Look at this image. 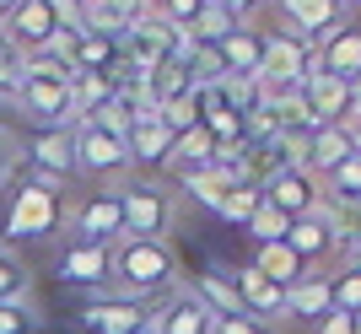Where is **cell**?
Instances as JSON below:
<instances>
[{"instance_id": "6da1fadb", "label": "cell", "mask_w": 361, "mask_h": 334, "mask_svg": "<svg viewBox=\"0 0 361 334\" xmlns=\"http://www.w3.org/2000/svg\"><path fill=\"white\" fill-rule=\"evenodd\" d=\"M114 280L124 286L130 302L173 286V248L162 237H114Z\"/></svg>"}, {"instance_id": "7a4b0ae2", "label": "cell", "mask_w": 361, "mask_h": 334, "mask_svg": "<svg viewBox=\"0 0 361 334\" xmlns=\"http://www.w3.org/2000/svg\"><path fill=\"white\" fill-rule=\"evenodd\" d=\"M16 108L27 119L49 124V130H65L75 119V103H71V81L60 76H22V92H16Z\"/></svg>"}, {"instance_id": "3957f363", "label": "cell", "mask_w": 361, "mask_h": 334, "mask_svg": "<svg viewBox=\"0 0 361 334\" xmlns=\"http://www.w3.org/2000/svg\"><path fill=\"white\" fill-rule=\"evenodd\" d=\"M54 227H60V199L44 194V189H32V183H22L16 199H11V211H6V237L38 243V237H49Z\"/></svg>"}, {"instance_id": "277c9868", "label": "cell", "mask_w": 361, "mask_h": 334, "mask_svg": "<svg viewBox=\"0 0 361 334\" xmlns=\"http://www.w3.org/2000/svg\"><path fill=\"white\" fill-rule=\"evenodd\" d=\"M60 280L87 286V291L103 297L108 280H114V243H71L60 254Z\"/></svg>"}, {"instance_id": "5b68a950", "label": "cell", "mask_w": 361, "mask_h": 334, "mask_svg": "<svg viewBox=\"0 0 361 334\" xmlns=\"http://www.w3.org/2000/svg\"><path fill=\"white\" fill-rule=\"evenodd\" d=\"M75 323L87 334H135V329H146V307L130 302V297H92Z\"/></svg>"}, {"instance_id": "8992f818", "label": "cell", "mask_w": 361, "mask_h": 334, "mask_svg": "<svg viewBox=\"0 0 361 334\" xmlns=\"http://www.w3.org/2000/svg\"><path fill=\"white\" fill-rule=\"evenodd\" d=\"M307 70H313V54H307L302 38H264V65H259V76H270L275 87L297 92L302 81H307Z\"/></svg>"}, {"instance_id": "52a82bcc", "label": "cell", "mask_w": 361, "mask_h": 334, "mask_svg": "<svg viewBox=\"0 0 361 334\" xmlns=\"http://www.w3.org/2000/svg\"><path fill=\"white\" fill-rule=\"evenodd\" d=\"M302 103H307V113L318 119V130H324V124H345V113H350V81L324 76V70H307V81H302Z\"/></svg>"}, {"instance_id": "ba28073f", "label": "cell", "mask_w": 361, "mask_h": 334, "mask_svg": "<svg viewBox=\"0 0 361 334\" xmlns=\"http://www.w3.org/2000/svg\"><path fill=\"white\" fill-rule=\"evenodd\" d=\"M0 27H6V44H22V49H44L49 32L60 27L54 16H49L44 0H16L11 11L0 16Z\"/></svg>"}, {"instance_id": "9c48e42d", "label": "cell", "mask_w": 361, "mask_h": 334, "mask_svg": "<svg viewBox=\"0 0 361 334\" xmlns=\"http://www.w3.org/2000/svg\"><path fill=\"white\" fill-rule=\"evenodd\" d=\"M119 216H124L119 237H162V227H167V205H162V194H151V189H124Z\"/></svg>"}, {"instance_id": "30bf717a", "label": "cell", "mask_w": 361, "mask_h": 334, "mask_svg": "<svg viewBox=\"0 0 361 334\" xmlns=\"http://www.w3.org/2000/svg\"><path fill=\"white\" fill-rule=\"evenodd\" d=\"M313 70L340 76V81H356L361 76V27H334L329 38H324V49L313 54Z\"/></svg>"}, {"instance_id": "8fae6325", "label": "cell", "mask_w": 361, "mask_h": 334, "mask_svg": "<svg viewBox=\"0 0 361 334\" xmlns=\"http://www.w3.org/2000/svg\"><path fill=\"white\" fill-rule=\"evenodd\" d=\"M71 140H75V167H87V173H119L130 162V146L103 135V130H92V124H81Z\"/></svg>"}, {"instance_id": "7c38bea8", "label": "cell", "mask_w": 361, "mask_h": 334, "mask_svg": "<svg viewBox=\"0 0 361 334\" xmlns=\"http://www.w3.org/2000/svg\"><path fill=\"white\" fill-rule=\"evenodd\" d=\"M264 199H270L281 216H291V221L318 211V189H313V178H307L302 167H286L281 178H270V183H264Z\"/></svg>"}, {"instance_id": "4fadbf2b", "label": "cell", "mask_w": 361, "mask_h": 334, "mask_svg": "<svg viewBox=\"0 0 361 334\" xmlns=\"http://www.w3.org/2000/svg\"><path fill=\"white\" fill-rule=\"evenodd\" d=\"M146 329L151 334H211L216 318L195 297H178V302H167V307H146Z\"/></svg>"}, {"instance_id": "5bb4252c", "label": "cell", "mask_w": 361, "mask_h": 334, "mask_svg": "<svg viewBox=\"0 0 361 334\" xmlns=\"http://www.w3.org/2000/svg\"><path fill=\"white\" fill-rule=\"evenodd\" d=\"M124 232V216H119V194H92L75 216V243H114Z\"/></svg>"}, {"instance_id": "9a60e30c", "label": "cell", "mask_w": 361, "mask_h": 334, "mask_svg": "<svg viewBox=\"0 0 361 334\" xmlns=\"http://www.w3.org/2000/svg\"><path fill=\"white\" fill-rule=\"evenodd\" d=\"M232 286H238L243 313H248V318H259V323H264V318H275V313H281V302H286V291L275 286V280H264V275H259L254 264L232 275Z\"/></svg>"}, {"instance_id": "2e32d148", "label": "cell", "mask_w": 361, "mask_h": 334, "mask_svg": "<svg viewBox=\"0 0 361 334\" xmlns=\"http://www.w3.org/2000/svg\"><path fill=\"white\" fill-rule=\"evenodd\" d=\"M216 49H221L226 76H259V65H264V38L254 27H232Z\"/></svg>"}, {"instance_id": "e0dca14e", "label": "cell", "mask_w": 361, "mask_h": 334, "mask_svg": "<svg viewBox=\"0 0 361 334\" xmlns=\"http://www.w3.org/2000/svg\"><path fill=\"white\" fill-rule=\"evenodd\" d=\"M281 11L291 16L302 38H329L340 27V0H281Z\"/></svg>"}, {"instance_id": "ac0fdd59", "label": "cell", "mask_w": 361, "mask_h": 334, "mask_svg": "<svg viewBox=\"0 0 361 334\" xmlns=\"http://www.w3.org/2000/svg\"><path fill=\"white\" fill-rule=\"evenodd\" d=\"M281 313H286V318H302V323H318L329 313V280H324V275H302L297 286H286Z\"/></svg>"}, {"instance_id": "d6986e66", "label": "cell", "mask_w": 361, "mask_h": 334, "mask_svg": "<svg viewBox=\"0 0 361 334\" xmlns=\"http://www.w3.org/2000/svg\"><path fill=\"white\" fill-rule=\"evenodd\" d=\"M211 318H243V302H238V286H232V275H216V270H205V275H195V291H189Z\"/></svg>"}, {"instance_id": "ffe728a7", "label": "cell", "mask_w": 361, "mask_h": 334, "mask_svg": "<svg viewBox=\"0 0 361 334\" xmlns=\"http://www.w3.org/2000/svg\"><path fill=\"white\" fill-rule=\"evenodd\" d=\"M32 167H38V173H54V178H71V173H75L71 130H44V135L32 140Z\"/></svg>"}, {"instance_id": "44dd1931", "label": "cell", "mask_w": 361, "mask_h": 334, "mask_svg": "<svg viewBox=\"0 0 361 334\" xmlns=\"http://www.w3.org/2000/svg\"><path fill=\"white\" fill-rule=\"evenodd\" d=\"M286 248L302 259V264H313V259H324L334 248V232L324 227V216H318V211L313 216H297V221L286 227Z\"/></svg>"}, {"instance_id": "7402d4cb", "label": "cell", "mask_w": 361, "mask_h": 334, "mask_svg": "<svg viewBox=\"0 0 361 334\" xmlns=\"http://www.w3.org/2000/svg\"><path fill=\"white\" fill-rule=\"evenodd\" d=\"M345 156H350L345 124H324V130H313V140H307V173H324V178H329Z\"/></svg>"}, {"instance_id": "603a6c76", "label": "cell", "mask_w": 361, "mask_h": 334, "mask_svg": "<svg viewBox=\"0 0 361 334\" xmlns=\"http://www.w3.org/2000/svg\"><path fill=\"white\" fill-rule=\"evenodd\" d=\"M211 156H216V135L205 130V124H189L183 135H173L167 162L178 167V173H200V167H211Z\"/></svg>"}, {"instance_id": "cb8c5ba5", "label": "cell", "mask_w": 361, "mask_h": 334, "mask_svg": "<svg viewBox=\"0 0 361 334\" xmlns=\"http://www.w3.org/2000/svg\"><path fill=\"white\" fill-rule=\"evenodd\" d=\"M254 270L264 275V280H275V286L286 291V286H297L302 275H307V264H302V259L291 254L286 243H259V254H254Z\"/></svg>"}, {"instance_id": "d4e9b609", "label": "cell", "mask_w": 361, "mask_h": 334, "mask_svg": "<svg viewBox=\"0 0 361 334\" xmlns=\"http://www.w3.org/2000/svg\"><path fill=\"white\" fill-rule=\"evenodd\" d=\"M130 156L135 162H167V151H173V135L162 130V119H135V130H130Z\"/></svg>"}, {"instance_id": "484cf974", "label": "cell", "mask_w": 361, "mask_h": 334, "mask_svg": "<svg viewBox=\"0 0 361 334\" xmlns=\"http://www.w3.org/2000/svg\"><path fill=\"white\" fill-rule=\"evenodd\" d=\"M183 189H189L200 205H211V211H216V205L238 189V178H232L226 167H200V173H183Z\"/></svg>"}, {"instance_id": "4316f807", "label": "cell", "mask_w": 361, "mask_h": 334, "mask_svg": "<svg viewBox=\"0 0 361 334\" xmlns=\"http://www.w3.org/2000/svg\"><path fill=\"white\" fill-rule=\"evenodd\" d=\"M232 27H238V16H226L216 0H205V6H200V16H195L183 32H189V44H221Z\"/></svg>"}, {"instance_id": "83f0119b", "label": "cell", "mask_w": 361, "mask_h": 334, "mask_svg": "<svg viewBox=\"0 0 361 334\" xmlns=\"http://www.w3.org/2000/svg\"><path fill=\"white\" fill-rule=\"evenodd\" d=\"M324 199H334V205H361V151H350L345 162L329 173V189H324Z\"/></svg>"}, {"instance_id": "f1b7e54d", "label": "cell", "mask_w": 361, "mask_h": 334, "mask_svg": "<svg viewBox=\"0 0 361 334\" xmlns=\"http://www.w3.org/2000/svg\"><path fill=\"white\" fill-rule=\"evenodd\" d=\"M87 124H92V130H103V135H114V140H130V130H135V113H130V103L114 92V97H108V103L97 108Z\"/></svg>"}, {"instance_id": "f546056e", "label": "cell", "mask_w": 361, "mask_h": 334, "mask_svg": "<svg viewBox=\"0 0 361 334\" xmlns=\"http://www.w3.org/2000/svg\"><path fill=\"white\" fill-rule=\"evenodd\" d=\"M329 307L334 313H345V318H361V270H340L329 280Z\"/></svg>"}, {"instance_id": "4dcf8cb0", "label": "cell", "mask_w": 361, "mask_h": 334, "mask_svg": "<svg viewBox=\"0 0 361 334\" xmlns=\"http://www.w3.org/2000/svg\"><path fill=\"white\" fill-rule=\"evenodd\" d=\"M259 199H264V189H254V183H238V189H232V194L216 205V216H221V221H232V227H248V216L259 211Z\"/></svg>"}, {"instance_id": "1f68e13d", "label": "cell", "mask_w": 361, "mask_h": 334, "mask_svg": "<svg viewBox=\"0 0 361 334\" xmlns=\"http://www.w3.org/2000/svg\"><path fill=\"white\" fill-rule=\"evenodd\" d=\"M151 92H157V108H162V103H173V97H189L195 87H189V70H183V65L162 60L151 70Z\"/></svg>"}, {"instance_id": "d6a6232c", "label": "cell", "mask_w": 361, "mask_h": 334, "mask_svg": "<svg viewBox=\"0 0 361 334\" xmlns=\"http://www.w3.org/2000/svg\"><path fill=\"white\" fill-rule=\"evenodd\" d=\"M286 227H291V216H281L270 199H259V211L248 216V232H254V243H286Z\"/></svg>"}, {"instance_id": "836d02e7", "label": "cell", "mask_w": 361, "mask_h": 334, "mask_svg": "<svg viewBox=\"0 0 361 334\" xmlns=\"http://www.w3.org/2000/svg\"><path fill=\"white\" fill-rule=\"evenodd\" d=\"M27 286H32V275L0 248V302H27Z\"/></svg>"}, {"instance_id": "e575fe53", "label": "cell", "mask_w": 361, "mask_h": 334, "mask_svg": "<svg viewBox=\"0 0 361 334\" xmlns=\"http://www.w3.org/2000/svg\"><path fill=\"white\" fill-rule=\"evenodd\" d=\"M16 92H22V54L6 49L0 54V108H16Z\"/></svg>"}, {"instance_id": "d590c367", "label": "cell", "mask_w": 361, "mask_h": 334, "mask_svg": "<svg viewBox=\"0 0 361 334\" xmlns=\"http://www.w3.org/2000/svg\"><path fill=\"white\" fill-rule=\"evenodd\" d=\"M0 334H38L32 307L27 302H0Z\"/></svg>"}, {"instance_id": "8d00e7d4", "label": "cell", "mask_w": 361, "mask_h": 334, "mask_svg": "<svg viewBox=\"0 0 361 334\" xmlns=\"http://www.w3.org/2000/svg\"><path fill=\"white\" fill-rule=\"evenodd\" d=\"M200 6H205V0H162L157 11H162L167 22H173V27H189V22L200 16Z\"/></svg>"}, {"instance_id": "74e56055", "label": "cell", "mask_w": 361, "mask_h": 334, "mask_svg": "<svg viewBox=\"0 0 361 334\" xmlns=\"http://www.w3.org/2000/svg\"><path fill=\"white\" fill-rule=\"evenodd\" d=\"M211 334H270V329H264L259 318H248V313H243V318H216Z\"/></svg>"}, {"instance_id": "f35d334b", "label": "cell", "mask_w": 361, "mask_h": 334, "mask_svg": "<svg viewBox=\"0 0 361 334\" xmlns=\"http://www.w3.org/2000/svg\"><path fill=\"white\" fill-rule=\"evenodd\" d=\"M313 334H356V318H345V313H334V307H329V313L313 323Z\"/></svg>"}, {"instance_id": "ab89813d", "label": "cell", "mask_w": 361, "mask_h": 334, "mask_svg": "<svg viewBox=\"0 0 361 334\" xmlns=\"http://www.w3.org/2000/svg\"><path fill=\"white\" fill-rule=\"evenodd\" d=\"M361 119V76L350 81V113H345V124H356Z\"/></svg>"}, {"instance_id": "60d3db41", "label": "cell", "mask_w": 361, "mask_h": 334, "mask_svg": "<svg viewBox=\"0 0 361 334\" xmlns=\"http://www.w3.org/2000/svg\"><path fill=\"white\" fill-rule=\"evenodd\" d=\"M216 6H221L226 16H248V11H254V0H216Z\"/></svg>"}, {"instance_id": "b9f144b4", "label": "cell", "mask_w": 361, "mask_h": 334, "mask_svg": "<svg viewBox=\"0 0 361 334\" xmlns=\"http://www.w3.org/2000/svg\"><path fill=\"white\" fill-rule=\"evenodd\" d=\"M345 135H350V151H361V119H356V124H345Z\"/></svg>"}, {"instance_id": "7bdbcfd3", "label": "cell", "mask_w": 361, "mask_h": 334, "mask_svg": "<svg viewBox=\"0 0 361 334\" xmlns=\"http://www.w3.org/2000/svg\"><path fill=\"white\" fill-rule=\"evenodd\" d=\"M350 270H361V243H356V248H350Z\"/></svg>"}, {"instance_id": "ee69618b", "label": "cell", "mask_w": 361, "mask_h": 334, "mask_svg": "<svg viewBox=\"0 0 361 334\" xmlns=\"http://www.w3.org/2000/svg\"><path fill=\"white\" fill-rule=\"evenodd\" d=\"M11 6H16V0H0V16H6V11H11Z\"/></svg>"}, {"instance_id": "f6af8a7d", "label": "cell", "mask_w": 361, "mask_h": 334, "mask_svg": "<svg viewBox=\"0 0 361 334\" xmlns=\"http://www.w3.org/2000/svg\"><path fill=\"white\" fill-rule=\"evenodd\" d=\"M6 49H11V44H6V27H0V54H6Z\"/></svg>"}, {"instance_id": "bcb514c9", "label": "cell", "mask_w": 361, "mask_h": 334, "mask_svg": "<svg viewBox=\"0 0 361 334\" xmlns=\"http://www.w3.org/2000/svg\"><path fill=\"white\" fill-rule=\"evenodd\" d=\"M157 6H162V0H146V11H157Z\"/></svg>"}, {"instance_id": "7dc6e473", "label": "cell", "mask_w": 361, "mask_h": 334, "mask_svg": "<svg viewBox=\"0 0 361 334\" xmlns=\"http://www.w3.org/2000/svg\"><path fill=\"white\" fill-rule=\"evenodd\" d=\"M0 178H6V156H0Z\"/></svg>"}, {"instance_id": "c3c4849f", "label": "cell", "mask_w": 361, "mask_h": 334, "mask_svg": "<svg viewBox=\"0 0 361 334\" xmlns=\"http://www.w3.org/2000/svg\"><path fill=\"white\" fill-rule=\"evenodd\" d=\"M135 334H151V329H135Z\"/></svg>"}, {"instance_id": "681fc988", "label": "cell", "mask_w": 361, "mask_h": 334, "mask_svg": "<svg viewBox=\"0 0 361 334\" xmlns=\"http://www.w3.org/2000/svg\"><path fill=\"white\" fill-rule=\"evenodd\" d=\"M356 334H361V318H356Z\"/></svg>"}, {"instance_id": "f907efd6", "label": "cell", "mask_w": 361, "mask_h": 334, "mask_svg": "<svg viewBox=\"0 0 361 334\" xmlns=\"http://www.w3.org/2000/svg\"><path fill=\"white\" fill-rule=\"evenodd\" d=\"M350 6H361V0H350Z\"/></svg>"}]
</instances>
